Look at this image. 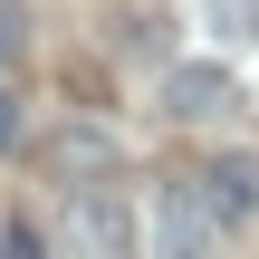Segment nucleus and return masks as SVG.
<instances>
[{
  "instance_id": "nucleus-1",
  "label": "nucleus",
  "mask_w": 259,
  "mask_h": 259,
  "mask_svg": "<svg viewBox=\"0 0 259 259\" xmlns=\"http://www.w3.org/2000/svg\"><path fill=\"white\" fill-rule=\"evenodd\" d=\"M135 250H144L135 202L115 183H77V202H67V259H135Z\"/></svg>"
},
{
  "instance_id": "nucleus-2",
  "label": "nucleus",
  "mask_w": 259,
  "mask_h": 259,
  "mask_svg": "<svg viewBox=\"0 0 259 259\" xmlns=\"http://www.w3.org/2000/svg\"><path fill=\"white\" fill-rule=\"evenodd\" d=\"M231 221L211 211V192H202V173L192 183H163L154 192V259H211V240H221Z\"/></svg>"
},
{
  "instance_id": "nucleus-3",
  "label": "nucleus",
  "mask_w": 259,
  "mask_h": 259,
  "mask_svg": "<svg viewBox=\"0 0 259 259\" xmlns=\"http://www.w3.org/2000/svg\"><path fill=\"white\" fill-rule=\"evenodd\" d=\"M231 106H240V87H231L221 58H183V67H163V115H183V125H221Z\"/></svg>"
},
{
  "instance_id": "nucleus-4",
  "label": "nucleus",
  "mask_w": 259,
  "mask_h": 259,
  "mask_svg": "<svg viewBox=\"0 0 259 259\" xmlns=\"http://www.w3.org/2000/svg\"><path fill=\"white\" fill-rule=\"evenodd\" d=\"M202 192H211L221 221H250V211H259V163H250V154H221V163L202 173Z\"/></svg>"
},
{
  "instance_id": "nucleus-5",
  "label": "nucleus",
  "mask_w": 259,
  "mask_h": 259,
  "mask_svg": "<svg viewBox=\"0 0 259 259\" xmlns=\"http://www.w3.org/2000/svg\"><path fill=\"white\" fill-rule=\"evenodd\" d=\"M48 163H58V173H115V144L77 125V135H58V154H48Z\"/></svg>"
},
{
  "instance_id": "nucleus-6",
  "label": "nucleus",
  "mask_w": 259,
  "mask_h": 259,
  "mask_svg": "<svg viewBox=\"0 0 259 259\" xmlns=\"http://www.w3.org/2000/svg\"><path fill=\"white\" fill-rule=\"evenodd\" d=\"M202 29L231 38V48H250V38H259V0H202Z\"/></svg>"
},
{
  "instance_id": "nucleus-7",
  "label": "nucleus",
  "mask_w": 259,
  "mask_h": 259,
  "mask_svg": "<svg viewBox=\"0 0 259 259\" xmlns=\"http://www.w3.org/2000/svg\"><path fill=\"white\" fill-rule=\"evenodd\" d=\"M0 259H48V240H38V221H29V211H10V221H0Z\"/></svg>"
},
{
  "instance_id": "nucleus-8",
  "label": "nucleus",
  "mask_w": 259,
  "mask_h": 259,
  "mask_svg": "<svg viewBox=\"0 0 259 259\" xmlns=\"http://www.w3.org/2000/svg\"><path fill=\"white\" fill-rule=\"evenodd\" d=\"M19 48H29V10L0 0V67H19Z\"/></svg>"
},
{
  "instance_id": "nucleus-9",
  "label": "nucleus",
  "mask_w": 259,
  "mask_h": 259,
  "mask_svg": "<svg viewBox=\"0 0 259 259\" xmlns=\"http://www.w3.org/2000/svg\"><path fill=\"white\" fill-rule=\"evenodd\" d=\"M10 144H19V96L0 87V154H10Z\"/></svg>"
}]
</instances>
